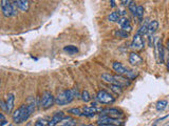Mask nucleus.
Returning a JSON list of instances; mask_svg holds the SVG:
<instances>
[{
	"label": "nucleus",
	"instance_id": "obj_7",
	"mask_svg": "<svg viewBox=\"0 0 169 126\" xmlns=\"http://www.w3.org/2000/svg\"><path fill=\"white\" fill-rule=\"evenodd\" d=\"M1 10L4 17L14 16V3L11 0H1Z\"/></svg>",
	"mask_w": 169,
	"mask_h": 126
},
{
	"label": "nucleus",
	"instance_id": "obj_4",
	"mask_svg": "<svg viewBox=\"0 0 169 126\" xmlns=\"http://www.w3.org/2000/svg\"><path fill=\"white\" fill-rule=\"evenodd\" d=\"M112 67H113L114 72H116L118 75L124 76V77L130 79V80H132V79H134L135 77H137V73L135 72V70L127 68L126 66H124L121 62H113Z\"/></svg>",
	"mask_w": 169,
	"mask_h": 126
},
{
	"label": "nucleus",
	"instance_id": "obj_36",
	"mask_svg": "<svg viewBox=\"0 0 169 126\" xmlns=\"http://www.w3.org/2000/svg\"><path fill=\"white\" fill-rule=\"evenodd\" d=\"M12 1H13V3H14V4H17L19 0H12Z\"/></svg>",
	"mask_w": 169,
	"mask_h": 126
},
{
	"label": "nucleus",
	"instance_id": "obj_23",
	"mask_svg": "<svg viewBox=\"0 0 169 126\" xmlns=\"http://www.w3.org/2000/svg\"><path fill=\"white\" fill-rule=\"evenodd\" d=\"M148 26H149V22L148 21H146V22L143 24L141 27H140L139 32H137V34H140V35L144 36L146 35V34H148Z\"/></svg>",
	"mask_w": 169,
	"mask_h": 126
},
{
	"label": "nucleus",
	"instance_id": "obj_20",
	"mask_svg": "<svg viewBox=\"0 0 169 126\" xmlns=\"http://www.w3.org/2000/svg\"><path fill=\"white\" fill-rule=\"evenodd\" d=\"M68 114L75 116V117H82V114H84V111H82L80 108H78V107H74V108H70L68 110Z\"/></svg>",
	"mask_w": 169,
	"mask_h": 126
},
{
	"label": "nucleus",
	"instance_id": "obj_24",
	"mask_svg": "<svg viewBox=\"0 0 169 126\" xmlns=\"http://www.w3.org/2000/svg\"><path fill=\"white\" fill-rule=\"evenodd\" d=\"M167 104H168V102L166 101V100H161V101H158L157 104V109L158 111H162V110H164L166 107H167Z\"/></svg>",
	"mask_w": 169,
	"mask_h": 126
},
{
	"label": "nucleus",
	"instance_id": "obj_39",
	"mask_svg": "<svg viewBox=\"0 0 169 126\" xmlns=\"http://www.w3.org/2000/svg\"><path fill=\"white\" fill-rule=\"evenodd\" d=\"M153 126H155V125H153Z\"/></svg>",
	"mask_w": 169,
	"mask_h": 126
},
{
	"label": "nucleus",
	"instance_id": "obj_34",
	"mask_svg": "<svg viewBox=\"0 0 169 126\" xmlns=\"http://www.w3.org/2000/svg\"><path fill=\"white\" fill-rule=\"evenodd\" d=\"M111 7H115V0H110Z\"/></svg>",
	"mask_w": 169,
	"mask_h": 126
},
{
	"label": "nucleus",
	"instance_id": "obj_3",
	"mask_svg": "<svg viewBox=\"0 0 169 126\" xmlns=\"http://www.w3.org/2000/svg\"><path fill=\"white\" fill-rule=\"evenodd\" d=\"M31 115H32V114L29 111V109H28V107H27V104L21 105L19 108H17L12 114L13 122L16 123V124L23 123V122H25V121H28V119L30 118Z\"/></svg>",
	"mask_w": 169,
	"mask_h": 126
},
{
	"label": "nucleus",
	"instance_id": "obj_21",
	"mask_svg": "<svg viewBox=\"0 0 169 126\" xmlns=\"http://www.w3.org/2000/svg\"><path fill=\"white\" fill-rule=\"evenodd\" d=\"M64 51L67 52L69 55H75L78 52V48L74 45H68V46H64Z\"/></svg>",
	"mask_w": 169,
	"mask_h": 126
},
{
	"label": "nucleus",
	"instance_id": "obj_38",
	"mask_svg": "<svg viewBox=\"0 0 169 126\" xmlns=\"http://www.w3.org/2000/svg\"><path fill=\"white\" fill-rule=\"evenodd\" d=\"M7 126H13L12 124H9V125H7Z\"/></svg>",
	"mask_w": 169,
	"mask_h": 126
},
{
	"label": "nucleus",
	"instance_id": "obj_11",
	"mask_svg": "<svg viewBox=\"0 0 169 126\" xmlns=\"http://www.w3.org/2000/svg\"><path fill=\"white\" fill-rule=\"evenodd\" d=\"M155 55H157V60L158 63H164V48L162 40L158 39L155 43Z\"/></svg>",
	"mask_w": 169,
	"mask_h": 126
},
{
	"label": "nucleus",
	"instance_id": "obj_14",
	"mask_svg": "<svg viewBox=\"0 0 169 126\" xmlns=\"http://www.w3.org/2000/svg\"><path fill=\"white\" fill-rule=\"evenodd\" d=\"M118 23H119V25H121V28L123 31L127 32V33H130V32L132 31V25H131L130 21L127 19V18H122V19H119Z\"/></svg>",
	"mask_w": 169,
	"mask_h": 126
},
{
	"label": "nucleus",
	"instance_id": "obj_35",
	"mask_svg": "<svg viewBox=\"0 0 169 126\" xmlns=\"http://www.w3.org/2000/svg\"><path fill=\"white\" fill-rule=\"evenodd\" d=\"M166 66H167V69L169 70V56L167 58V60H166Z\"/></svg>",
	"mask_w": 169,
	"mask_h": 126
},
{
	"label": "nucleus",
	"instance_id": "obj_33",
	"mask_svg": "<svg viewBox=\"0 0 169 126\" xmlns=\"http://www.w3.org/2000/svg\"><path fill=\"white\" fill-rule=\"evenodd\" d=\"M0 104H1V108L4 110V111L7 112V102H4L3 100H2L1 102H0Z\"/></svg>",
	"mask_w": 169,
	"mask_h": 126
},
{
	"label": "nucleus",
	"instance_id": "obj_28",
	"mask_svg": "<svg viewBox=\"0 0 169 126\" xmlns=\"http://www.w3.org/2000/svg\"><path fill=\"white\" fill-rule=\"evenodd\" d=\"M143 16H144V7L142 5H137V10H136V17L140 20H142Z\"/></svg>",
	"mask_w": 169,
	"mask_h": 126
},
{
	"label": "nucleus",
	"instance_id": "obj_15",
	"mask_svg": "<svg viewBox=\"0 0 169 126\" xmlns=\"http://www.w3.org/2000/svg\"><path fill=\"white\" fill-rule=\"evenodd\" d=\"M7 114H12L15 103V96L13 94H10L7 98Z\"/></svg>",
	"mask_w": 169,
	"mask_h": 126
},
{
	"label": "nucleus",
	"instance_id": "obj_6",
	"mask_svg": "<svg viewBox=\"0 0 169 126\" xmlns=\"http://www.w3.org/2000/svg\"><path fill=\"white\" fill-rule=\"evenodd\" d=\"M54 103H55V97L50 91H45L42 94V97H41V101H40L41 107L45 109H48L53 106Z\"/></svg>",
	"mask_w": 169,
	"mask_h": 126
},
{
	"label": "nucleus",
	"instance_id": "obj_17",
	"mask_svg": "<svg viewBox=\"0 0 169 126\" xmlns=\"http://www.w3.org/2000/svg\"><path fill=\"white\" fill-rule=\"evenodd\" d=\"M158 28V22L157 20H152L149 22V26H148V35L152 36L153 34L157 32V30Z\"/></svg>",
	"mask_w": 169,
	"mask_h": 126
},
{
	"label": "nucleus",
	"instance_id": "obj_27",
	"mask_svg": "<svg viewBox=\"0 0 169 126\" xmlns=\"http://www.w3.org/2000/svg\"><path fill=\"white\" fill-rule=\"evenodd\" d=\"M82 100L85 102V103H87V102L91 101V96H90L89 91H88V90L82 91Z\"/></svg>",
	"mask_w": 169,
	"mask_h": 126
},
{
	"label": "nucleus",
	"instance_id": "obj_13",
	"mask_svg": "<svg viewBox=\"0 0 169 126\" xmlns=\"http://www.w3.org/2000/svg\"><path fill=\"white\" fill-rule=\"evenodd\" d=\"M64 119H66V116H64V114L62 111L55 112L53 117H52V120L49 121V126H55L57 123L64 121Z\"/></svg>",
	"mask_w": 169,
	"mask_h": 126
},
{
	"label": "nucleus",
	"instance_id": "obj_31",
	"mask_svg": "<svg viewBox=\"0 0 169 126\" xmlns=\"http://www.w3.org/2000/svg\"><path fill=\"white\" fill-rule=\"evenodd\" d=\"M0 119H1V126H6L7 124V121L6 120V117H4L3 114H0Z\"/></svg>",
	"mask_w": 169,
	"mask_h": 126
},
{
	"label": "nucleus",
	"instance_id": "obj_26",
	"mask_svg": "<svg viewBox=\"0 0 169 126\" xmlns=\"http://www.w3.org/2000/svg\"><path fill=\"white\" fill-rule=\"evenodd\" d=\"M128 9H129V10H130V13H131L132 15L136 17V10H137V5L135 4V2H134V1H132L131 3L129 4Z\"/></svg>",
	"mask_w": 169,
	"mask_h": 126
},
{
	"label": "nucleus",
	"instance_id": "obj_9",
	"mask_svg": "<svg viewBox=\"0 0 169 126\" xmlns=\"http://www.w3.org/2000/svg\"><path fill=\"white\" fill-rule=\"evenodd\" d=\"M145 46V42L144 39H143V36L140 35V34H136L133 37V40L131 42V47L134 49V51H142Z\"/></svg>",
	"mask_w": 169,
	"mask_h": 126
},
{
	"label": "nucleus",
	"instance_id": "obj_37",
	"mask_svg": "<svg viewBox=\"0 0 169 126\" xmlns=\"http://www.w3.org/2000/svg\"><path fill=\"white\" fill-rule=\"evenodd\" d=\"M167 49H168V52H169V40L167 41Z\"/></svg>",
	"mask_w": 169,
	"mask_h": 126
},
{
	"label": "nucleus",
	"instance_id": "obj_16",
	"mask_svg": "<svg viewBox=\"0 0 169 126\" xmlns=\"http://www.w3.org/2000/svg\"><path fill=\"white\" fill-rule=\"evenodd\" d=\"M27 107L29 109V111L31 114H33L36 109V102H35V97H29L28 100H27Z\"/></svg>",
	"mask_w": 169,
	"mask_h": 126
},
{
	"label": "nucleus",
	"instance_id": "obj_2",
	"mask_svg": "<svg viewBox=\"0 0 169 126\" xmlns=\"http://www.w3.org/2000/svg\"><path fill=\"white\" fill-rule=\"evenodd\" d=\"M101 79L109 84H114V85H118L122 87L130 85V79L121 75H111L109 73H104L101 74Z\"/></svg>",
	"mask_w": 169,
	"mask_h": 126
},
{
	"label": "nucleus",
	"instance_id": "obj_12",
	"mask_svg": "<svg viewBox=\"0 0 169 126\" xmlns=\"http://www.w3.org/2000/svg\"><path fill=\"white\" fill-rule=\"evenodd\" d=\"M129 63L133 66H137V65H141L143 63V58L140 56L137 52H132L129 54Z\"/></svg>",
	"mask_w": 169,
	"mask_h": 126
},
{
	"label": "nucleus",
	"instance_id": "obj_10",
	"mask_svg": "<svg viewBox=\"0 0 169 126\" xmlns=\"http://www.w3.org/2000/svg\"><path fill=\"white\" fill-rule=\"evenodd\" d=\"M98 124H111V125H115L119 126L122 125V121L119 119H115V118H111L108 116H101L100 119L97 121Z\"/></svg>",
	"mask_w": 169,
	"mask_h": 126
},
{
	"label": "nucleus",
	"instance_id": "obj_29",
	"mask_svg": "<svg viewBox=\"0 0 169 126\" xmlns=\"http://www.w3.org/2000/svg\"><path fill=\"white\" fill-rule=\"evenodd\" d=\"M77 122L73 119H69V120H66V122L62 123L61 126H76Z\"/></svg>",
	"mask_w": 169,
	"mask_h": 126
},
{
	"label": "nucleus",
	"instance_id": "obj_30",
	"mask_svg": "<svg viewBox=\"0 0 169 126\" xmlns=\"http://www.w3.org/2000/svg\"><path fill=\"white\" fill-rule=\"evenodd\" d=\"M35 126H49V122L46 120H38L35 123Z\"/></svg>",
	"mask_w": 169,
	"mask_h": 126
},
{
	"label": "nucleus",
	"instance_id": "obj_25",
	"mask_svg": "<svg viewBox=\"0 0 169 126\" xmlns=\"http://www.w3.org/2000/svg\"><path fill=\"white\" fill-rule=\"evenodd\" d=\"M110 88L113 93H115L116 94H121L123 93V87L118 85H114V84H110Z\"/></svg>",
	"mask_w": 169,
	"mask_h": 126
},
{
	"label": "nucleus",
	"instance_id": "obj_19",
	"mask_svg": "<svg viewBox=\"0 0 169 126\" xmlns=\"http://www.w3.org/2000/svg\"><path fill=\"white\" fill-rule=\"evenodd\" d=\"M108 19L111 22H118L121 19V13L118 12H111L108 16Z\"/></svg>",
	"mask_w": 169,
	"mask_h": 126
},
{
	"label": "nucleus",
	"instance_id": "obj_8",
	"mask_svg": "<svg viewBox=\"0 0 169 126\" xmlns=\"http://www.w3.org/2000/svg\"><path fill=\"white\" fill-rule=\"evenodd\" d=\"M101 116H108L111 118H115V119H122L124 118V115L121 110H118V108H105L100 111Z\"/></svg>",
	"mask_w": 169,
	"mask_h": 126
},
{
	"label": "nucleus",
	"instance_id": "obj_18",
	"mask_svg": "<svg viewBox=\"0 0 169 126\" xmlns=\"http://www.w3.org/2000/svg\"><path fill=\"white\" fill-rule=\"evenodd\" d=\"M16 5L18 9L23 10V12H27V10H29V7H30V5H29V0H19Z\"/></svg>",
	"mask_w": 169,
	"mask_h": 126
},
{
	"label": "nucleus",
	"instance_id": "obj_5",
	"mask_svg": "<svg viewBox=\"0 0 169 126\" xmlns=\"http://www.w3.org/2000/svg\"><path fill=\"white\" fill-rule=\"evenodd\" d=\"M96 100L100 102V104H112L115 102V98L108 93V91L101 89L96 94Z\"/></svg>",
	"mask_w": 169,
	"mask_h": 126
},
{
	"label": "nucleus",
	"instance_id": "obj_32",
	"mask_svg": "<svg viewBox=\"0 0 169 126\" xmlns=\"http://www.w3.org/2000/svg\"><path fill=\"white\" fill-rule=\"evenodd\" d=\"M133 1V0H121V3L124 5V6H129V4L131 3V2Z\"/></svg>",
	"mask_w": 169,
	"mask_h": 126
},
{
	"label": "nucleus",
	"instance_id": "obj_22",
	"mask_svg": "<svg viewBox=\"0 0 169 126\" xmlns=\"http://www.w3.org/2000/svg\"><path fill=\"white\" fill-rule=\"evenodd\" d=\"M114 36L118 37V38H123V39H126L129 37V33H127V32L123 31L121 28V30H116L114 32Z\"/></svg>",
	"mask_w": 169,
	"mask_h": 126
},
{
	"label": "nucleus",
	"instance_id": "obj_1",
	"mask_svg": "<svg viewBox=\"0 0 169 126\" xmlns=\"http://www.w3.org/2000/svg\"><path fill=\"white\" fill-rule=\"evenodd\" d=\"M82 97V94H79L78 89L77 88H71V89H67L64 90L61 93H59L55 97V103L59 106H64L69 103H71L74 99H77Z\"/></svg>",
	"mask_w": 169,
	"mask_h": 126
}]
</instances>
